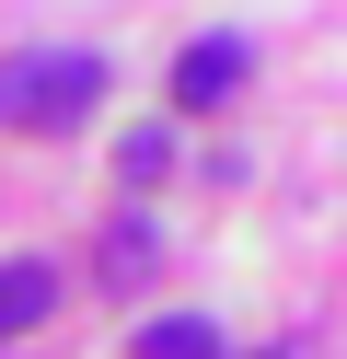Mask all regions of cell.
<instances>
[{
    "label": "cell",
    "instance_id": "cell-1",
    "mask_svg": "<svg viewBox=\"0 0 347 359\" xmlns=\"http://www.w3.org/2000/svg\"><path fill=\"white\" fill-rule=\"evenodd\" d=\"M93 104H104V58H81V47L0 58V128H81Z\"/></svg>",
    "mask_w": 347,
    "mask_h": 359
},
{
    "label": "cell",
    "instance_id": "cell-2",
    "mask_svg": "<svg viewBox=\"0 0 347 359\" xmlns=\"http://www.w3.org/2000/svg\"><path fill=\"white\" fill-rule=\"evenodd\" d=\"M231 81H243V47H231V35H197V47L174 58V104H220Z\"/></svg>",
    "mask_w": 347,
    "mask_h": 359
},
{
    "label": "cell",
    "instance_id": "cell-4",
    "mask_svg": "<svg viewBox=\"0 0 347 359\" xmlns=\"http://www.w3.org/2000/svg\"><path fill=\"white\" fill-rule=\"evenodd\" d=\"M128 359H220V325H197V313H162V325H139Z\"/></svg>",
    "mask_w": 347,
    "mask_h": 359
},
{
    "label": "cell",
    "instance_id": "cell-5",
    "mask_svg": "<svg viewBox=\"0 0 347 359\" xmlns=\"http://www.w3.org/2000/svg\"><path fill=\"white\" fill-rule=\"evenodd\" d=\"M104 266H116V278H139V266H151V232H139V220H116V232H104Z\"/></svg>",
    "mask_w": 347,
    "mask_h": 359
},
{
    "label": "cell",
    "instance_id": "cell-3",
    "mask_svg": "<svg viewBox=\"0 0 347 359\" xmlns=\"http://www.w3.org/2000/svg\"><path fill=\"white\" fill-rule=\"evenodd\" d=\"M46 302H58V266H46V255H12V266H0V348H12Z\"/></svg>",
    "mask_w": 347,
    "mask_h": 359
},
{
    "label": "cell",
    "instance_id": "cell-6",
    "mask_svg": "<svg viewBox=\"0 0 347 359\" xmlns=\"http://www.w3.org/2000/svg\"><path fill=\"white\" fill-rule=\"evenodd\" d=\"M162 163H174V140H162V128H139V140H128V186H151Z\"/></svg>",
    "mask_w": 347,
    "mask_h": 359
}]
</instances>
